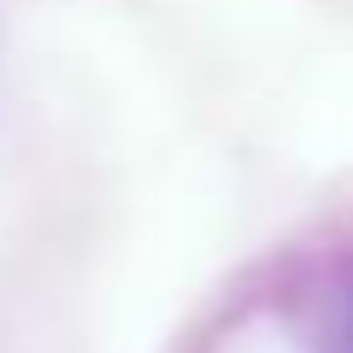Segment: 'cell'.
Returning <instances> with one entry per match:
<instances>
[{"label":"cell","instance_id":"1","mask_svg":"<svg viewBox=\"0 0 353 353\" xmlns=\"http://www.w3.org/2000/svg\"><path fill=\"white\" fill-rule=\"evenodd\" d=\"M330 353H353V289H347V312H341V330H336V347Z\"/></svg>","mask_w":353,"mask_h":353}]
</instances>
